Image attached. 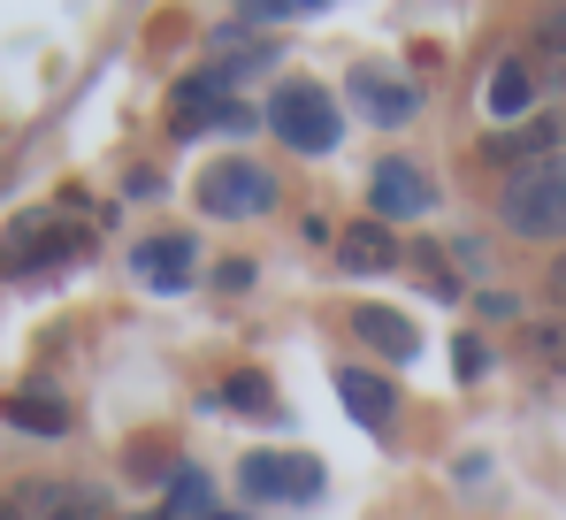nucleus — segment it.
<instances>
[{"instance_id": "nucleus-9", "label": "nucleus", "mask_w": 566, "mask_h": 520, "mask_svg": "<svg viewBox=\"0 0 566 520\" xmlns=\"http://www.w3.org/2000/svg\"><path fill=\"white\" fill-rule=\"evenodd\" d=\"M130 268H138L154 291H185L191 283V238H146V246L130 253Z\"/></svg>"}, {"instance_id": "nucleus-14", "label": "nucleus", "mask_w": 566, "mask_h": 520, "mask_svg": "<svg viewBox=\"0 0 566 520\" xmlns=\"http://www.w3.org/2000/svg\"><path fill=\"white\" fill-rule=\"evenodd\" d=\"M390 260H398V238H390L382 222H353V230H345V268L368 275V268H390Z\"/></svg>"}, {"instance_id": "nucleus-8", "label": "nucleus", "mask_w": 566, "mask_h": 520, "mask_svg": "<svg viewBox=\"0 0 566 520\" xmlns=\"http://www.w3.org/2000/svg\"><path fill=\"white\" fill-rule=\"evenodd\" d=\"M337 398L353 406V422H360V429H390V414H398V391L376 383L368 367H337Z\"/></svg>"}, {"instance_id": "nucleus-3", "label": "nucleus", "mask_w": 566, "mask_h": 520, "mask_svg": "<svg viewBox=\"0 0 566 520\" xmlns=\"http://www.w3.org/2000/svg\"><path fill=\"white\" fill-rule=\"evenodd\" d=\"M269 123H276L283 146H298V154H329L337 146V131H345V115H337V100L322 85H283L269 100Z\"/></svg>"}, {"instance_id": "nucleus-2", "label": "nucleus", "mask_w": 566, "mask_h": 520, "mask_svg": "<svg viewBox=\"0 0 566 520\" xmlns=\"http://www.w3.org/2000/svg\"><path fill=\"white\" fill-rule=\"evenodd\" d=\"M253 107L230 92V70H199L177 85V107H169V131L177 138H199V131H245Z\"/></svg>"}, {"instance_id": "nucleus-18", "label": "nucleus", "mask_w": 566, "mask_h": 520, "mask_svg": "<svg viewBox=\"0 0 566 520\" xmlns=\"http://www.w3.org/2000/svg\"><path fill=\"white\" fill-rule=\"evenodd\" d=\"M552 299H559V306H566V253L552 260Z\"/></svg>"}, {"instance_id": "nucleus-15", "label": "nucleus", "mask_w": 566, "mask_h": 520, "mask_svg": "<svg viewBox=\"0 0 566 520\" xmlns=\"http://www.w3.org/2000/svg\"><path fill=\"white\" fill-rule=\"evenodd\" d=\"M230 398H238V406H253V414H283L276 391H269V375H230Z\"/></svg>"}, {"instance_id": "nucleus-10", "label": "nucleus", "mask_w": 566, "mask_h": 520, "mask_svg": "<svg viewBox=\"0 0 566 520\" xmlns=\"http://www.w3.org/2000/svg\"><path fill=\"white\" fill-rule=\"evenodd\" d=\"M552 154H559V115H536V123H521L513 138H490L482 162H513V169H528V162H552Z\"/></svg>"}, {"instance_id": "nucleus-5", "label": "nucleus", "mask_w": 566, "mask_h": 520, "mask_svg": "<svg viewBox=\"0 0 566 520\" xmlns=\"http://www.w3.org/2000/svg\"><path fill=\"white\" fill-rule=\"evenodd\" d=\"M238 482H245V498H291V506H306V498H322V459L253 451V459L238 467Z\"/></svg>"}, {"instance_id": "nucleus-1", "label": "nucleus", "mask_w": 566, "mask_h": 520, "mask_svg": "<svg viewBox=\"0 0 566 520\" xmlns=\"http://www.w3.org/2000/svg\"><path fill=\"white\" fill-rule=\"evenodd\" d=\"M497 215H505L513 238H566V146L552 162H528V169L505 176Z\"/></svg>"}, {"instance_id": "nucleus-16", "label": "nucleus", "mask_w": 566, "mask_h": 520, "mask_svg": "<svg viewBox=\"0 0 566 520\" xmlns=\"http://www.w3.org/2000/svg\"><path fill=\"white\" fill-rule=\"evenodd\" d=\"M169 506H177V513H207V482H199V475H177Z\"/></svg>"}, {"instance_id": "nucleus-19", "label": "nucleus", "mask_w": 566, "mask_h": 520, "mask_svg": "<svg viewBox=\"0 0 566 520\" xmlns=\"http://www.w3.org/2000/svg\"><path fill=\"white\" fill-rule=\"evenodd\" d=\"M0 520H31V513H23V498H15V490L0 498Z\"/></svg>"}, {"instance_id": "nucleus-7", "label": "nucleus", "mask_w": 566, "mask_h": 520, "mask_svg": "<svg viewBox=\"0 0 566 520\" xmlns=\"http://www.w3.org/2000/svg\"><path fill=\"white\" fill-rule=\"evenodd\" d=\"M368 191H376V215H398V222L406 215H429V199H437L429 176L413 169V162H376V184Z\"/></svg>"}, {"instance_id": "nucleus-13", "label": "nucleus", "mask_w": 566, "mask_h": 520, "mask_svg": "<svg viewBox=\"0 0 566 520\" xmlns=\"http://www.w3.org/2000/svg\"><path fill=\"white\" fill-rule=\"evenodd\" d=\"M8 422L31 429V436H62V429H70V406L46 398V391H15V398H8Z\"/></svg>"}, {"instance_id": "nucleus-12", "label": "nucleus", "mask_w": 566, "mask_h": 520, "mask_svg": "<svg viewBox=\"0 0 566 520\" xmlns=\"http://www.w3.org/2000/svg\"><path fill=\"white\" fill-rule=\"evenodd\" d=\"M482 100H490V115H497V123H521V115L536 107V77H528L521 62H497V70H490V85H482Z\"/></svg>"}, {"instance_id": "nucleus-11", "label": "nucleus", "mask_w": 566, "mask_h": 520, "mask_svg": "<svg viewBox=\"0 0 566 520\" xmlns=\"http://www.w3.org/2000/svg\"><path fill=\"white\" fill-rule=\"evenodd\" d=\"M353 330H360V337H368L382 360H413V352H421L413 322H406L398 306H360V314H353Z\"/></svg>"}, {"instance_id": "nucleus-6", "label": "nucleus", "mask_w": 566, "mask_h": 520, "mask_svg": "<svg viewBox=\"0 0 566 520\" xmlns=\"http://www.w3.org/2000/svg\"><path fill=\"white\" fill-rule=\"evenodd\" d=\"M353 100H360V115L382 123V131L413 123V107H421V92L406 85V77H382V70H360V77H353Z\"/></svg>"}, {"instance_id": "nucleus-20", "label": "nucleus", "mask_w": 566, "mask_h": 520, "mask_svg": "<svg viewBox=\"0 0 566 520\" xmlns=\"http://www.w3.org/2000/svg\"><path fill=\"white\" fill-rule=\"evenodd\" d=\"M207 520H245V513H207Z\"/></svg>"}, {"instance_id": "nucleus-17", "label": "nucleus", "mask_w": 566, "mask_h": 520, "mask_svg": "<svg viewBox=\"0 0 566 520\" xmlns=\"http://www.w3.org/2000/svg\"><path fill=\"white\" fill-rule=\"evenodd\" d=\"M544 46H566V8H559V15H544Z\"/></svg>"}, {"instance_id": "nucleus-4", "label": "nucleus", "mask_w": 566, "mask_h": 520, "mask_svg": "<svg viewBox=\"0 0 566 520\" xmlns=\"http://www.w3.org/2000/svg\"><path fill=\"white\" fill-rule=\"evenodd\" d=\"M199 207L207 215H269L276 207V176L261 162H214L199 176Z\"/></svg>"}]
</instances>
